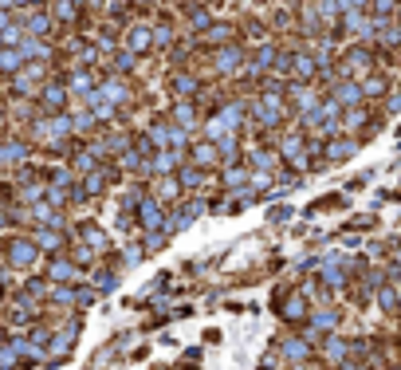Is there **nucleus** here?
Segmentation results:
<instances>
[{"mask_svg": "<svg viewBox=\"0 0 401 370\" xmlns=\"http://www.w3.org/2000/svg\"><path fill=\"white\" fill-rule=\"evenodd\" d=\"M138 221H142L146 236H150V233H161V229H166V213H161V201L142 197V205H138Z\"/></svg>", "mask_w": 401, "mask_h": 370, "instance_id": "obj_5", "label": "nucleus"}, {"mask_svg": "<svg viewBox=\"0 0 401 370\" xmlns=\"http://www.w3.org/2000/svg\"><path fill=\"white\" fill-rule=\"evenodd\" d=\"M173 177H177V185H181V189H189V193L205 185V173L197 170V166H189V161H185V166H177V173H173Z\"/></svg>", "mask_w": 401, "mask_h": 370, "instance_id": "obj_14", "label": "nucleus"}, {"mask_svg": "<svg viewBox=\"0 0 401 370\" xmlns=\"http://www.w3.org/2000/svg\"><path fill=\"white\" fill-rule=\"evenodd\" d=\"M280 315H283V319H287V323H303L307 315H311V311H307V299L299 296V292H292V296L283 299V308H280Z\"/></svg>", "mask_w": 401, "mask_h": 370, "instance_id": "obj_12", "label": "nucleus"}, {"mask_svg": "<svg viewBox=\"0 0 401 370\" xmlns=\"http://www.w3.org/2000/svg\"><path fill=\"white\" fill-rule=\"evenodd\" d=\"M280 351H283L287 358H292V362H303V358L311 355V346H307L303 339H295V335H287V339H283V343H280Z\"/></svg>", "mask_w": 401, "mask_h": 370, "instance_id": "obj_20", "label": "nucleus"}, {"mask_svg": "<svg viewBox=\"0 0 401 370\" xmlns=\"http://www.w3.org/2000/svg\"><path fill=\"white\" fill-rule=\"evenodd\" d=\"M173 91H177L185 103H197V95H201V79H197L193 71H177L173 75Z\"/></svg>", "mask_w": 401, "mask_h": 370, "instance_id": "obj_11", "label": "nucleus"}, {"mask_svg": "<svg viewBox=\"0 0 401 370\" xmlns=\"http://www.w3.org/2000/svg\"><path fill=\"white\" fill-rule=\"evenodd\" d=\"M107 182H110V170H95V173H87L83 177L79 189H83V197H98V193L107 189Z\"/></svg>", "mask_w": 401, "mask_h": 370, "instance_id": "obj_16", "label": "nucleus"}, {"mask_svg": "<svg viewBox=\"0 0 401 370\" xmlns=\"http://www.w3.org/2000/svg\"><path fill=\"white\" fill-rule=\"evenodd\" d=\"M248 166H240V161H232V166H224V173H220V182L229 185V189H236V185H248Z\"/></svg>", "mask_w": 401, "mask_h": 370, "instance_id": "obj_19", "label": "nucleus"}, {"mask_svg": "<svg viewBox=\"0 0 401 370\" xmlns=\"http://www.w3.org/2000/svg\"><path fill=\"white\" fill-rule=\"evenodd\" d=\"M79 240H83V248H91V256H98V252H107V248H110V236L103 233L95 221H83V229H79Z\"/></svg>", "mask_w": 401, "mask_h": 370, "instance_id": "obj_8", "label": "nucleus"}, {"mask_svg": "<svg viewBox=\"0 0 401 370\" xmlns=\"http://www.w3.org/2000/svg\"><path fill=\"white\" fill-rule=\"evenodd\" d=\"M354 150V142H330V150H327V158H346Z\"/></svg>", "mask_w": 401, "mask_h": 370, "instance_id": "obj_25", "label": "nucleus"}, {"mask_svg": "<svg viewBox=\"0 0 401 370\" xmlns=\"http://www.w3.org/2000/svg\"><path fill=\"white\" fill-rule=\"evenodd\" d=\"M75 280H79V268H75L67 256H55L48 264V284L51 288H67V284H75Z\"/></svg>", "mask_w": 401, "mask_h": 370, "instance_id": "obj_6", "label": "nucleus"}, {"mask_svg": "<svg viewBox=\"0 0 401 370\" xmlns=\"http://www.w3.org/2000/svg\"><path fill=\"white\" fill-rule=\"evenodd\" d=\"M189 166H197L201 173L217 170V166H220L217 146H213V142H189Z\"/></svg>", "mask_w": 401, "mask_h": 370, "instance_id": "obj_4", "label": "nucleus"}, {"mask_svg": "<svg viewBox=\"0 0 401 370\" xmlns=\"http://www.w3.org/2000/svg\"><path fill=\"white\" fill-rule=\"evenodd\" d=\"M201 36H205V44H213V48H224V44H232V24H217V20H213Z\"/></svg>", "mask_w": 401, "mask_h": 370, "instance_id": "obj_17", "label": "nucleus"}, {"mask_svg": "<svg viewBox=\"0 0 401 370\" xmlns=\"http://www.w3.org/2000/svg\"><path fill=\"white\" fill-rule=\"evenodd\" d=\"M248 161H252V166H260V170H271V166L280 161V154H271V150H252V154H248Z\"/></svg>", "mask_w": 401, "mask_h": 370, "instance_id": "obj_22", "label": "nucleus"}, {"mask_svg": "<svg viewBox=\"0 0 401 370\" xmlns=\"http://www.w3.org/2000/svg\"><path fill=\"white\" fill-rule=\"evenodd\" d=\"M264 370H271V367H264Z\"/></svg>", "mask_w": 401, "mask_h": 370, "instance_id": "obj_27", "label": "nucleus"}, {"mask_svg": "<svg viewBox=\"0 0 401 370\" xmlns=\"http://www.w3.org/2000/svg\"><path fill=\"white\" fill-rule=\"evenodd\" d=\"M20 71H24V55L16 48H0V75L12 79V75H20Z\"/></svg>", "mask_w": 401, "mask_h": 370, "instance_id": "obj_15", "label": "nucleus"}, {"mask_svg": "<svg viewBox=\"0 0 401 370\" xmlns=\"http://www.w3.org/2000/svg\"><path fill=\"white\" fill-rule=\"evenodd\" d=\"M185 16H189V24H193V28H201V32H205V28L213 24V12H208V8H189Z\"/></svg>", "mask_w": 401, "mask_h": 370, "instance_id": "obj_23", "label": "nucleus"}, {"mask_svg": "<svg viewBox=\"0 0 401 370\" xmlns=\"http://www.w3.org/2000/svg\"><path fill=\"white\" fill-rule=\"evenodd\" d=\"M126 71H134V55L118 48V55H114V79H118V75H126Z\"/></svg>", "mask_w": 401, "mask_h": 370, "instance_id": "obj_24", "label": "nucleus"}, {"mask_svg": "<svg viewBox=\"0 0 401 370\" xmlns=\"http://www.w3.org/2000/svg\"><path fill=\"white\" fill-rule=\"evenodd\" d=\"M48 16H51V24H71V20L83 16V8H79V4H51Z\"/></svg>", "mask_w": 401, "mask_h": 370, "instance_id": "obj_18", "label": "nucleus"}, {"mask_svg": "<svg viewBox=\"0 0 401 370\" xmlns=\"http://www.w3.org/2000/svg\"><path fill=\"white\" fill-rule=\"evenodd\" d=\"M358 99H362V87H358V83H339V91H335V103H342V107H354Z\"/></svg>", "mask_w": 401, "mask_h": 370, "instance_id": "obj_21", "label": "nucleus"}, {"mask_svg": "<svg viewBox=\"0 0 401 370\" xmlns=\"http://www.w3.org/2000/svg\"><path fill=\"white\" fill-rule=\"evenodd\" d=\"M236 63H244V51L236 48V44H224V48L213 51V67H217L220 75H232L236 71Z\"/></svg>", "mask_w": 401, "mask_h": 370, "instance_id": "obj_9", "label": "nucleus"}, {"mask_svg": "<svg viewBox=\"0 0 401 370\" xmlns=\"http://www.w3.org/2000/svg\"><path fill=\"white\" fill-rule=\"evenodd\" d=\"M0 252H4V260H8V268H16V272L36 268V260H39L36 245H32L28 236H8V240L0 245Z\"/></svg>", "mask_w": 401, "mask_h": 370, "instance_id": "obj_1", "label": "nucleus"}, {"mask_svg": "<svg viewBox=\"0 0 401 370\" xmlns=\"http://www.w3.org/2000/svg\"><path fill=\"white\" fill-rule=\"evenodd\" d=\"M197 123H201V114H197V103H177V107H173V126H181L185 134H189Z\"/></svg>", "mask_w": 401, "mask_h": 370, "instance_id": "obj_13", "label": "nucleus"}, {"mask_svg": "<svg viewBox=\"0 0 401 370\" xmlns=\"http://www.w3.org/2000/svg\"><path fill=\"white\" fill-rule=\"evenodd\" d=\"M150 48H154V28H150V24H130V28H126L122 51H130L134 60H138V55H146Z\"/></svg>", "mask_w": 401, "mask_h": 370, "instance_id": "obj_2", "label": "nucleus"}, {"mask_svg": "<svg viewBox=\"0 0 401 370\" xmlns=\"http://www.w3.org/2000/svg\"><path fill=\"white\" fill-rule=\"evenodd\" d=\"M154 370H166V367H154Z\"/></svg>", "mask_w": 401, "mask_h": 370, "instance_id": "obj_26", "label": "nucleus"}, {"mask_svg": "<svg viewBox=\"0 0 401 370\" xmlns=\"http://www.w3.org/2000/svg\"><path fill=\"white\" fill-rule=\"evenodd\" d=\"M63 87H67V95H79V99H87V95L95 91V75L87 71V67H71V75L63 79Z\"/></svg>", "mask_w": 401, "mask_h": 370, "instance_id": "obj_7", "label": "nucleus"}, {"mask_svg": "<svg viewBox=\"0 0 401 370\" xmlns=\"http://www.w3.org/2000/svg\"><path fill=\"white\" fill-rule=\"evenodd\" d=\"M36 95H39V103H44V111L48 114H63V103H67V87H63V79H48Z\"/></svg>", "mask_w": 401, "mask_h": 370, "instance_id": "obj_3", "label": "nucleus"}, {"mask_svg": "<svg viewBox=\"0 0 401 370\" xmlns=\"http://www.w3.org/2000/svg\"><path fill=\"white\" fill-rule=\"evenodd\" d=\"M32 245H36V252H60L63 248V233H55V229H44V224H36V233L28 236Z\"/></svg>", "mask_w": 401, "mask_h": 370, "instance_id": "obj_10", "label": "nucleus"}]
</instances>
